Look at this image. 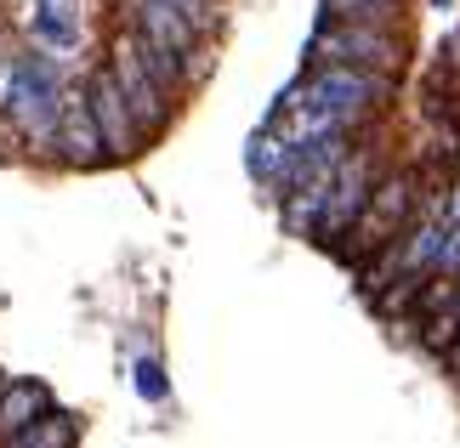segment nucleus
Wrapping results in <instances>:
<instances>
[{"mask_svg":"<svg viewBox=\"0 0 460 448\" xmlns=\"http://www.w3.org/2000/svg\"><path fill=\"white\" fill-rule=\"evenodd\" d=\"M369 188H376V154L369 148H347L341 165L330 171V193H324V216H318V233L313 239L324 244H341L352 222H358V210L369 199Z\"/></svg>","mask_w":460,"mask_h":448,"instance_id":"39448f33","label":"nucleus"},{"mask_svg":"<svg viewBox=\"0 0 460 448\" xmlns=\"http://www.w3.org/2000/svg\"><path fill=\"white\" fill-rule=\"evenodd\" d=\"M0 448H75V420L51 408V415H40L34 426H23V432L6 437Z\"/></svg>","mask_w":460,"mask_h":448,"instance_id":"9b49d317","label":"nucleus"},{"mask_svg":"<svg viewBox=\"0 0 460 448\" xmlns=\"http://www.w3.org/2000/svg\"><path fill=\"white\" fill-rule=\"evenodd\" d=\"M40 415H51V391L40 381H12L0 386V443L17 437L23 426H34Z\"/></svg>","mask_w":460,"mask_h":448,"instance_id":"1a4fd4ad","label":"nucleus"},{"mask_svg":"<svg viewBox=\"0 0 460 448\" xmlns=\"http://www.w3.org/2000/svg\"><path fill=\"white\" fill-rule=\"evenodd\" d=\"M386 97H393V75H376V68H352V63H318L285 102L318 109V114H330L335 125L358 131L369 114H381V109H386Z\"/></svg>","mask_w":460,"mask_h":448,"instance_id":"f257e3e1","label":"nucleus"},{"mask_svg":"<svg viewBox=\"0 0 460 448\" xmlns=\"http://www.w3.org/2000/svg\"><path fill=\"white\" fill-rule=\"evenodd\" d=\"M85 114H92V125H97V136H102V148H109V159H126L137 142H143V131L131 125V109H126V97H119V85H114V75H109V63L97 68L92 80H85Z\"/></svg>","mask_w":460,"mask_h":448,"instance_id":"0eeeda50","label":"nucleus"},{"mask_svg":"<svg viewBox=\"0 0 460 448\" xmlns=\"http://www.w3.org/2000/svg\"><path fill=\"white\" fill-rule=\"evenodd\" d=\"M455 340H460V307H438V312L420 318V347H427V352L444 357Z\"/></svg>","mask_w":460,"mask_h":448,"instance_id":"f8f14e48","label":"nucleus"},{"mask_svg":"<svg viewBox=\"0 0 460 448\" xmlns=\"http://www.w3.org/2000/svg\"><path fill=\"white\" fill-rule=\"evenodd\" d=\"M109 75H114V85H119V97H126V109H131V125H137V131H143V136L165 131V119H171V92L159 85V75L143 63V46H137V34H131V29H119V34H114Z\"/></svg>","mask_w":460,"mask_h":448,"instance_id":"20e7f679","label":"nucleus"},{"mask_svg":"<svg viewBox=\"0 0 460 448\" xmlns=\"http://www.w3.org/2000/svg\"><path fill=\"white\" fill-rule=\"evenodd\" d=\"M415 205H420V176L415 171L376 176V188H369V199L358 210V222H352V250H341V256L358 261V256H369V250H386L403 227L415 222Z\"/></svg>","mask_w":460,"mask_h":448,"instance_id":"f03ea898","label":"nucleus"},{"mask_svg":"<svg viewBox=\"0 0 460 448\" xmlns=\"http://www.w3.org/2000/svg\"><path fill=\"white\" fill-rule=\"evenodd\" d=\"M34 40L51 46V51H68L80 40L75 6H68V0H34Z\"/></svg>","mask_w":460,"mask_h":448,"instance_id":"9d476101","label":"nucleus"},{"mask_svg":"<svg viewBox=\"0 0 460 448\" xmlns=\"http://www.w3.org/2000/svg\"><path fill=\"white\" fill-rule=\"evenodd\" d=\"M137 391H143V398H165V374H159L154 357H143V364H137Z\"/></svg>","mask_w":460,"mask_h":448,"instance_id":"4468645a","label":"nucleus"},{"mask_svg":"<svg viewBox=\"0 0 460 448\" xmlns=\"http://www.w3.org/2000/svg\"><path fill=\"white\" fill-rule=\"evenodd\" d=\"M313 63H352V68H376L393 75L403 68V40L386 23H352V17H330L313 40Z\"/></svg>","mask_w":460,"mask_h":448,"instance_id":"7ed1b4c3","label":"nucleus"},{"mask_svg":"<svg viewBox=\"0 0 460 448\" xmlns=\"http://www.w3.org/2000/svg\"><path fill=\"white\" fill-rule=\"evenodd\" d=\"M171 6L182 12V17H188V23L199 29V34H205V29H210V23L222 17V0H171Z\"/></svg>","mask_w":460,"mask_h":448,"instance_id":"ddd939ff","label":"nucleus"},{"mask_svg":"<svg viewBox=\"0 0 460 448\" xmlns=\"http://www.w3.org/2000/svg\"><path fill=\"white\" fill-rule=\"evenodd\" d=\"M58 159H68V165H80V171H92V165L109 159V148H102L92 114H85V97H63V114H58Z\"/></svg>","mask_w":460,"mask_h":448,"instance_id":"6e6552de","label":"nucleus"},{"mask_svg":"<svg viewBox=\"0 0 460 448\" xmlns=\"http://www.w3.org/2000/svg\"><path fill=\"white\" fill-rule=\"evenodd\" d=\"M131 34L143 40L148 51H159V57H171L176 68H193V51H199V29L188 23L182 12L171 6V0H137L131 6Z\"/></svg>","mask_w":460,"mask_h":448,"instance_id":"423d86ee","label":"nucleus"},{"mask_svg":"<svg viewBox=\"0 0 460 448\" xmlns=\"http://www.w3.org/2000/svg\"><path fill=\"white\" fill-rule=\"evenodd\" d=\"M438 210H444V222H449V227H460V182L444 188V205H438Z\"/></svg>","mask_w":460,"mask_h":448,"instance_id":"2eb2a0df","label":"nucleus"}]
</instances>
